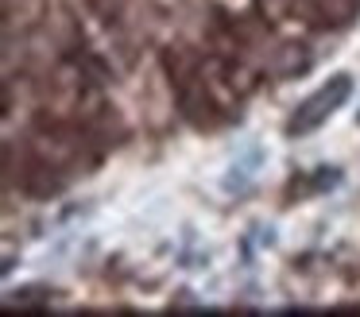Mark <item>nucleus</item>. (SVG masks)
<instances>
[{
	"label": "nucleus",
	"instance_id": "1",
	"mask_svg": "<svg viewBox=\"0 0 360 317\" xmlns=\"http://www.w3.org/2000/svg\"><path fill=\"white\" fill-rule=\"evenodd\" d=\"M349 97H352V77L349 74L329 77L314 97H306L302 105H298V116L287 124V136H310V131H318L321 124L333 116V108H341Z\"/></svg>",
	"mask_w": 360,
	"mask_h": 317
}]
</instances>
